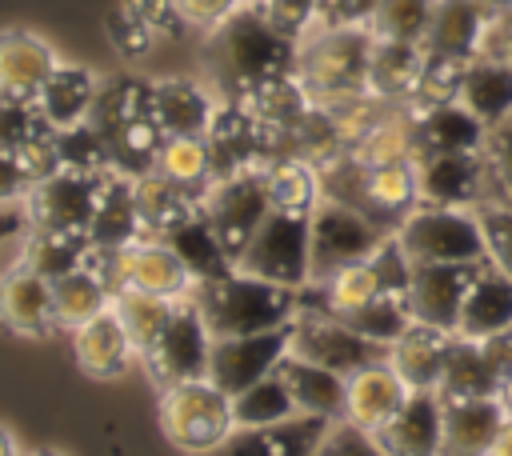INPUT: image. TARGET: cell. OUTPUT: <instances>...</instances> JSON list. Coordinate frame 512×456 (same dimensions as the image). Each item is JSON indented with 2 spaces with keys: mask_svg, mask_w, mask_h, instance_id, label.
Segmentation results:
<instances>
[{
  "mask_svg": "<svg viewBox=\"0 0 512 456\" xmlns=\"http://www.w3.org/2000/svg\"><path fill=\"white\" fill-rule=\"evenodd\" d=\"M296 48H300L296 36L276 28L260 8L244 4L220 28H212L204 44V64L212 72V84L224 92V100H244L248 92L292 76Z\"/></svg>",
  "mask_w": 512,
  "mask_h": 456,
  "instance_id": "6da1fadb",
  "label": "cell"
},
{
  "mask_svg": "<svg viewBox=\"0 0 512 456\" xmlns=\"http://www.w3.org/2000/svg\"><path fill=\"white\" fill-rule=\"evenodd\" d=\"M192 300L212 332V340L224 336H252L280 324H292L300 312V288H284L260 276H248L232 268L228 276L200 280L192 288Z\"/></svg>",
  "mask_w": 512,
  "mask_h": 456,
  "instance_id": "7a4b0ae2",
  "label": "cell"
},
{
  "mask_svg": "<svg viewBox=\"0 0 512 456\" xmlns=\"http://www.w3.org/2000/svg\"><path fill=\"white\" fill-rule=\"evenodd\" d=\"M368 52L372 28H308L296 48V80L312 104L344 100L368 92Z\"/></svg>",
  "mask_w": 512,
  "mask_h": 456,
  "instance_id": "3957f363",
  "label": "cell"
},
{
  "mask_svg": "<svg viewBox=\"0 0 512 456\" xmlns=\"http://www.w3.org/2000/svg\"><path fill=\"white\" fill-rule=\"evenodd\" d=\"M160 428L172 448L188 456H204L236 432L232 396L216 388L208 376L160 388Z\"/></svg>",
  "mask_w": 512,
  "mask_h": 456,
  "instance_id": "277c9868",
  "label": "cell"
},
{
  "mask_svg": "<svg viewBox=\"0 0 512 456\" xmlns=\"http://www.w3.org/2000/svg\"><path fill=\"white\" fill-rule=\"evenodd\" d=\"M396 240L412 264H484L488 260L476 208L416 204L400 220Z\"/></svg>",
  "mask_w": 512,
  "mask_h": 456,
  "instance_id": "5b68a950",
  "label": "cell"
},
{
  "mask_svg": "<svg viewBox=\"0 0 512 456\" xmlns=\"http://www.w3.org/2000/svg\"><path fill=\"white\" fill-rule=\"evenodd\" d=\"M88 264L104 276L112 296L120 288H140V292H156V296L180 300V296H192V288H196V276L188 272V264L160 236H140V240L124 244V248H96L92 244Z\"/></svg>",
  "mask_w": 512,
  "mask_h": 456,
  "instance_id": "8992f818",
  "label": "cell"
},
{
  "mask_svg": "<svg viewBox=\"0 0 512 456\" xmlns=\"http://www.w3.org/2000/svg\"><path fill=\"white\" fill-rule=\"evenodd\" d=\"M308 224L312 212H284L272 208L248 248L236 256V268L284 288H304L312 280V252H308Z\"/></svg>",
  "mask_w": 512,
  "mask_h": 456,
  "instance_id": "52a82bcc",
  "label": "cell"
},
{
  "mask_svg": "<svg viewBox=\"0 0 512 456\" xmlns=\"http://www.w3.org/2000/svg\"><path fill=\"white\" fill-rule=\"evenodd\" d=\"M392 232L384 224H376L368 212L344 204V200H320L312 208V224H308V252H312V280H324L328 272L368 260ZM308 280V284H312Z\"/></svg>",
  "mask_w": 512,
  "mask_h": 456,
  "instance_id": "ba28073f",
  "label": "cell"
},
{
  "mask_svg": "<svg viewBox=\"0 0 512 456\" xmlns=\"http://www.w3.org/2000/svg\"><path fill=\"white\" fill-rule=\"evenodd\" d=\"M272 212V196H268V172L260 168H244L236 176H220L204 188V220L212 224L216 240L224 244V252L236 256L248 248V240L256 236V228L264 224V216Z\"/></svg>",
  "mask_w": 512,
  "mask_h": 456,
  "instance_id": "9c48e42d",
  "label": "cell"
},
{
  "mask_svg": "<svg viewBox=\"0 0 512 456\" xmlns=\"http://www.w3.org/2000/svg\"><path fill=\"white\" fill-rule=\"evenodd\" d=\"M208 352H212V332H208L196 300L180 296L164 332L156 336V344L140 360H144V372L156 388H172V384L208 376Z\"/></svg>",
  "mask_w": 512,
  "mask_h": 456,
  "instance_id": "30bf717a",
  "label": "cell"
},
{
  "mask_svg": "<svg viewBox=\"0 0 512 456\" xmlns=\"http://www.w3.org/2000/svg\"><path fill=\"white\" fill-rule=\"evenodd\" d=\"M292 356L332 368L340 376H352L364 364L388 360V344L368 340L340 316H328L320 308H300L292 320Z\"/></svg>",
  "mask_w": 512,
  "mask_h": 456,
  "instance_id": "8fae6325",
  "label": "cell"
},
{
  "mask_svg": "<svg viewBox=\"0 0 512 456\" xmlns=\"http://www.w3.org/2000/svg\"><path fill=\"white\" fill-rule=\"evenodd\" d=\"M104 172H80V168H56L44 180L32 184L24 196L28 228H56V232H84L96 212Z\"/></svg>",
  "mask_w": 512,
  "mask_h": 456,
  "instance_id": "7c38bea8",
  "label": "cell"
},
{
  "mask_svg": "<svg viewBox=\"0 0 512 456\" xmlns=\"http://www.w3.org/2000/svg\"><path fill=\"white\" fill-rule=\"evenodd\" d=\"M288 352H292V324H280V328H268V332H252V336L212 340L208 380L216 388H224L228 396H236L248 384H256L260 376L276 372Z\"/></svg>",
  "mask_w": 512,
  "mask_h": 456,
  "instance_id": "4fadbf2b",
  "label": "cell"
},
{
  "mask_svg": "<svg viewBox=\"0 0 512 456\" xmlns=\"http://www.w3.org/2000/svg\"><path fill=\"white\" fill-rule=\"evenodd\" d=\"M416 188H420V204H440V208H480V204H492L488 164H484L480 148L416 156Z\"/></svg>",
  "mask_w": 512,
  "mask_h": 456,
  "instance_id": "5bb4252c",
  "label": "cell"
},
{
  "mask_svg": "<svg viewBox=\"0 0 512 456\" xmlns=\"http://www.w3.org/2000/svg\"><path fill=\"white\" fill-rule=\"evenodd\" d=\"M204 140L212 152V180L268 164V136H264L260 120L240 100L216 104V116H212Z\"/></svg>",
  "mask_w": 512,
  "mask_h": 456,
  "instance_id": "9a60e30c",
  "label": "cell"
},
{
  "mask_svg": "<svg viewBox=\"0 0 512 456\" xmlns=\"http://www.w3.org/2000/svg\"><path fill=\"white\" fill-rule=\"evenodd\" d=\"M0 328L28 336V340H44L60 332L56 312H52V280L28 268L24 260L0 272Z\"/></svg>",
  "mask_w": 512,
  "mask_h": 456,
  "instance_id": "2e32d148",
  "label": "cell"
},
{
  "mask_svg": "<svg viewBox=\"0 0 512 456\" xmlns=\"http://www.w3.org/2000/svg\"><path fill=\"white\" fill-rule=\"evenodd\" d=\"M476 268L480 264H412V280H408L412 320L452 332Z\"/></svg>",
  "mask_w": 512,
  "mask_h": 456,
  "instance_id": "e0dca14e",
  "label": "cell"
},
{
  "mask_svg": "<svg viewBox=\"0 0 512 456\" xmlns=\"http://www.w3.org/2000/svg\"><path fill=\"white\" fill-rule=\"evenodd\" d=\"M372 440L384 456H440L444 444V400L436 392H408L400 412L384 420Z\"/></svg>",
  "mask_w": 512,
  "mask_h": 456,
  "instance_id": "ac0fdd59",
  "label": "cell"
},
{
  "mask_svg": "<svg viewBox=\"0 0 512 456\" xmlns=\"http://www.w3.org/2000/svg\"><path fill=\"white\" fill-rule=\"evenodd\" d=\"M504 332H512V276H504L496 264L484 260L476 268L468 292H464L452 336L492 340V336H504Z\"/></svg>",
  "mask_w": 512,
  "mask_h": 456,
  "instance_id": "d6986e66",
  "label": "cell"
},
{
  "mask_svg": "<svg viewBox=\"0 0 512 456\" xmlns=\"http://www.w3.org/2000/svg\"><path fill=\"white\" fill-rule=\"evenodd\" d=\"M56 52L48 40L24 28H4L0 32V100H32L48 84L56 68Z\"/></svg>",
  "mask_w": 512,
  "mask_h": 456,
  "instance_id": "ffe728a7",
  "label": "cell"
},
{
  "mask_svg": "<svg viewBox=\"0 0 512 456\" xmlns=\"http://www.w3.org/2000/svg\"><path fill=\"white\" fill-rule=\"evenodd\" d=\"M332 420L324 416H292L268 428H236L224 444H216L204 456H312L320 436L328 432Z\"/></svg>",
  "mask_w": 512,
  "mask_h": 456,
  "instance_id": "44dd1931",
  "label": "cell"
},
{
  "mask_svg": "<svg viewBox=\"0 0 512 456\" xmlns=\"http://www.w3.org/2000/svg\"><path fill=\"white\" fill-rule=\"evenodd\" d=\"M408 384L400 380V372L388 360L364 364L348 376V400H344V420H352L364 432H376L384 420H392L400 412V404L408 400Z\"/></svg>",
  "mask_w": 512,
  "mask_h": 456,
  "instance_id": "7402d4cb",
  "label": "cell"
},
{
  "mask_svg": "<svg viewBox=\"0 0 512 456\" xmlns=\"http://www.w3.org/2000/svg\"><path fill=\"white\" fill-rule=\"evenodd\" d=\"M148 108L164 136H204L216 116L212 92L196 80H152Z\"/></svg>",
  "mask_w": 512,
  "mask_h": 456,
  "instance_id": "603a6c76",
  "label": "cell"
},
{
  "mask_svg": "<svg viewBox=\"0 0 512 456\" xmlns=\"http://www.w3.org/2000/svg\"><path fill=\"white\" fill-rule=\"evenodd\" d=\"M140 236L144 228H140V208H136V176L108 168L100 176V196H96V212L88 224V240L96 248H124Z\"/></svg>",
  "mask_w": 512,
  "mask_h": 456,
  "instance_id": "cb8c5ba5",
  "label": "cell"
},
{
  "mask_svg": "<svg viewBox=\"0 0 512 456\" xmlns=\"http://www.w3.org/2000/svg\"><path fill=\"white\" fill-rule=\"evenodd\" d=\"M492 12L480 0H436L432 8V24L424 36V52L428 56H448V60H472L480 52L484 28H488Z\"/></svg>",
  "mask_w": 512,
  "mask_h": 456,
  "instance_id": "d4e9b609",
  "label": "cell"
},
{
  "mask_svg": "<svg viewBox=\"0 0 512 456\" xmlns=\"http://www.w3.org/2000/svg\"><path fill=\"white\" fill-rule=\"evenodd\" d=\"M448 344H452V332L412 320V324L400 332V340L388 344V364L400 372V380H404L412 392H436L440 372H444Z\"/></svg>",
  "mask_w": 512,
  "mask_h": 456,
  "instance_id": "484cf974",
  "label": "cell"
},
{
  "mask_svg": "<svg viewBox=\"0 0 512 456\" xmlns=\"http://www.w3.org/2000/svg\"><path fill=\"white\" fill-rule=\"evenodd\" d=\"M504 416L508 412L500 408L496 396L444 400V444H440V456H488Z\"/></svg>",
  "mask_w": 512,
  "mask_h": 456,
  "instance_id": "4316f807",
  "label": "cell"
},
{
  "mask_svg": "<svg viewBox=\"0 0 512 456\" xmlns=\"http://www.w3.org/2000/svg\"><path fill=\"white\" fill-rule=\"evenodd\" d=\"M72 356L88 376L108 380V376H120L136 360V348L124 332V324L116 320V312L108 308L72 332Z\"/></svg>",
  "mask_w": 512,
  "mask_h": 456,
  "instance_id": "83f0119b",
  "label": "cell"
},
{
  "mask_svg": "<svg viewBox=\"0 0 512 456\" xmlns=\"http://www.w3.org/2000/svg\"><path fill=\"white\" fill-rule=\"evenodd\" d=\"M296 400V412L304 416H324V420H344V400H348V376L332 372V368H320L312 360H300V356H284L280 368H276Z\"/></svg>",
  "mask_w": 512,
  "mask_h": 456,
  "instance_id": "f1b7e54d",
  "label": "cell"
},
{
  "mask_svg": "<svg viewBox=\"0 0 512 456\" xmlns=\"http://www.w3.org/2000/svg\"><path fill=\"white\" fill-rule=\"evenodd\" d=\"M420 68H424V48L420 44L372 36V52H368V96H376L384 104H408L412 92H416Z\"/></svg>",
  "mask_w": 512,
  "mask_h": 456,
  "instance_id": "f546056e",
  "label": "cell"
},
{
  "mask_svg": "<svg viewBox=\"0 0 512 456\" xmlns=\"http://www.w3.org/2000/svg\"><path fill=\"white\" fill-rule=\"evenodd\" d=\"M136 208H140V228L144 236H168L196 212H204V192H188L172 180H164L156 168L136 176Z\"/></svg>",
  "mask_w": 512,
  "mask_h": 456,
  "instance_id": "4dcf8cb0",
  "label": "cell"
},
{
  "mask_svg": "<svg viewBox=\"0 0 512 456\" xmlns=\"http://www.w3.org/2000/svg\"><path fill=\"white\" fill-rule=\"evenodd\" d=\"M456 104H464L484 128L500 124L512 116V64L488 60V56H472L464 64L460 88H456Z\"/></svg>",
  "mask_w": 512,
  "mask_h": 456,
  "instance_id": "1f68e13d",
  "label": "cell"
},
{
  "mask_svg": "<svg viewBox=\"0 0 512 456\" xmlns=\"http://www.w3.org/2000/svg\"><path fill=\"white\" fill-rule=\"evenodd\" d=\"M96 92H100V80L92 68H80V64H56L48 84L40 88L36 96V108L40 116L52 124V128H72V124H84L92 104H96Z\"/></svg>",
  "mask_w": 512,
  "mask_h": 456,
  "instance_id": "d6a6232c",
  "label": "cell"
},
{
  "mask_svg": "<svg viewBox=\"0 0 512 456\" xmlns=\"http://www.w3.org/2000/svg\"><path fill=\"white\" fill-rule=\"evenodd\" d=\"M416 116V156L428 152H472L484 144V124L456 100L432 104V108H412Z\"/></svg>",
  "mask_w": 512,
  "mask_h": 456,
  "instance_id": "836d02e7",
  "label": "cell"
},
{
  "mask_svg": "<svg viewBox=\"0 0 512 456\" xmlns=\"http://www.w3.org/2000/svg\"><path fill=\"white\" fill-rule=\"evenodd\" d=\"M348 156L364 168L376 164H400V160H416V116L408 104H392L384 108L368 132L348 148Z\"/></svg>",
  "mask_w": 512,
  "mask_h": 456,
  "instance_id": "e575fe53",
  "label": "cell"
},
{
  "mask_svg": "<svg viewBox=\"0 0 512 456\" xmlns=\"http://www.w3.org/2000/svg\"><path fill=\"white\" fill-rule=\"evenodd\" d=\"M496 384H500V372L488 360L484 344L452 336L448 356H444V372H440V384H436V396L440 400H480V396H496Z\"/></svg>",
  "mask_w": 512,
  "mask_h": 456,
  "instance_id": "d590c367",
  "label": "cell"
},
{
  "mask_svg": "<svg viewBox=\"0 0 512 456\" xmlns=\"http://www.w3.org/2000/svg\"><path fill=\"white\" fill-rule=\"evenodd\" d=\"M108 308H112V288L104 284V276L92 264H80L52 280V312L64 332H76L80 324H88L92 316H100Z\"/></svg>",
  "mask_w": 512,
  "mask_h": 456,
  "instance_id": "8d00e7d4",
  "label": "cell"
},
{
  "mask_svg": "<svg viewBox=\"0 0 512 456\" xmlns=\"http://www.w3.org/2000/svg\"><path fill=\"white\" fill-rule=\"evenodd\" d=\"M268 172V196L272 208L284 212H312L324 200V184H320V168L304 156H276L264 164Z\"/></svg>",
  "mask_w": 512,
  "mask_h": 456,
  "instance_id": "74e56055",
  "label": "cell"
},
{
  "mask_svg": "<svg viewBox=\"0 0 512 456\" xmlns=\"http://www.w3.org/2000/svg\"><path fill=\"white\" fill-rule=\"evenodd\" d=\"M164 240H168V244L176 248V256L188 264V272L196 276V284H200V280L228 276V272L236 268V264H232V256L224 252V244L216 240L212 224L204 220V212H196L192 220H184L180 228H172Z\"/></svg>",
  "mask_w": 512,
  "mask_h": 456,
  "instance_id": "f35d334b",
  "label": "cell"
},
{
  "mask_svg": "<svg viewBox=\"0 0 512 456\" xmlns=\"http://www.w3.org/2000/svg\"><path fill=\"white\" fill-rule=\"evenodd\" d=\"M88 252H92V240L84 232H56V228H28L24 236V252L20 260L28 268H36L40 276L56 280L80 264H88Z\"/></svg>",
  "mask_w": 512,
  "mask_h": 456,
  "instance_id": "ab89813d",
  "label": "cell"
},
{
  "mask_svg": "<svg viewBox=\"0 0 512 456\" xmlns=\"http://www.w3.org/2000/svg\"><path fill=\"white\" fill-rule=\"evenodd\" d=\"M172 308H176V300L156 296V292H140V288H120V292L112 296V312H116V320L124 324V332H128V340H132V348H136V356H144V352L156 344V336L164 332Z\"/></svg>",
  "mask_w": 512,
  "mask_h": 456,
  "instance_id": "60d3db41",
  "label": "cell"
},
{
  "mask_svg": "<svg viewBox=\"0 0 512 456\" xmlns=\"http://www.w3.org/2000/svg\"><path fill=\"white\" fill-rule=\"evenodd\" d=\"M292 416H300V412H296V400H292L280 372H268V376H260L256 384H248L244 392L232 396L236 428H268V424H280V420H292Z\"/></svg>",
  "mask_w": 512,
  "mask_h": 456,
  "instance_id": "b9f144b4",
  "label": "cell"
},
{
  "mask_svg": "<svg viewBox=\"0 0 512 456\" xmlns=\"http://www.w3.org/2000/svg\"><path fill=\"white\" fill-rule=\"evenodd\" d=\"M164 180L188 188V192H204L212 184V152L204 136H164L156 164H152Z\"/></svg>",
  "mask_w": 512,
  "mask_h": 456,
  "instance_id": "7bdbcfd3",
  "label": "cell"
},
{
  "mask_svg": "<svg viewBox=\"0 0 512 456\" xmlns=\"http://www.w3.org/2000/svg\"><path fill=\"white\" fill-rule=\"evenodd\" d=\"M436 0H380L368 28L380 40H404V44H424L428 24H432Z\"/></svg>",
  "mask_w": 512,
  "mask_h": 456,
  "instance_id": "ee69618b",
  "label": "cell"
},
{
  "mask_svg": "<svg viewBox=\"0 0 512 456\" xmlns=\"http://www.w3.org/2000/svg\"><path fill=\"white\" fill-rule=\"evenodd\" d=\"M348 324H352L356 332H364L368 340L392 344V340H400V332L412 324V312H408V300H404V296L380 292L372 304H364L360 312H352Z\"/></svg>",
  "mask_w": 512,
  "mask_h": 456,
  "instance_id": "f6af8a7d",
  "label": "cell"
},
{
  "mask_svg": "<svg viewBox=\"0 0 512 456\" xmlns=\"http://www.w3.org/2000/svg\"><path fill=\"white\" fill-rule=\"evenodd\" d=\"M56 128L40 116V108L32 100H0V148H32L40 140H48Z\"/></svg>",
  "mask_w": 512,
  "mask_h": 456,
  "instance_id": "bcb514c9",
  "label": "cell"
},
{
  "mask_svg": "<svg viewBox=\"0 0 512 456\" xmlns=\"http://www.w3.org/2000/svg\"><path fill=\"white\" fill-rule=\"evenodd\" d=\"M480 152H484V164H488L492 204H512V116L484 132Z\"/></svg>",
  "mask_w": 512,
  "mask_h": 456,
  "instance_id": "7dc6e473",
  "label": "cell"
},
{
  "mask_svg": "<svg viewBox=\"0 0 512 456\" xmlns=\"http://www.w3.org/2000/svg\"><path fill=\"white\" fill-rule=\"evenodd\" d=\"M476 216H480L488 264H496L504 276H512V204H480Z\"/></svg>",
  "mask_w": 512,
  "mask_h": 456,
  "instance_id": "c3c4849f",
  "label": "cell"
},
{
  "mask_svg": "<svg viewBox=\"0 0 512 456\" xmlns=\"http://www.w3.org/2000/svg\"><path fill=\"white\" fill-rule=\"evenodd\" d=\"M312 456H384V448L372 440V432L356 428L352 420H332Z\"/></svg>",
  "mask_w": 512,
  "mask_h": 456,
  "instance_id": "681fc988",
  "label": "cell"
},
{
  "mask_svg": "<svg viewBox=\"0 0 512 456\" xmlns=\"http://www.w3.org/2000/svg\"><path fill=\"white\" fill-rule=\"evenodd\" d=\"M36 180H40V172H36V164L28 160V152L0 148V208L24 204V196L32 192Z\"/></svg>",
  "mask_w": 512,
  "mask_h": 456,
  "instance_id": "f907efd6",
  "label": "cell"
},
{
  "mask_svg": "<svg viewBox=\"0 0 512 456\" xmlns=\"http://www.w3.org/2000/svg\"><path fill=\"white\" fill-rule=\"evenodd\" d=\"M120 8L132 12L152 36H180L188 28L176 0H120Z\"/></svg>",
  "mask_w": 512,
  "mask_h": 456,
  "instance_id": "816d5d0a",
  "label": "cell"
},
{
  "mask_svg": "<svg viewBox=\"0 0 512 456\" xmlns=\"http://www.w3.org/2000/svg\"><path fill=\"white\" fill-rule=\"evenodd\" d=\"M108 40L116 44V52H120V56H128V60H132V56H144V52L152 48V40H156V36H152V32H148L132 12H124V8L116 4V12H108Z\"/></svg>",
  "mask_w": 512,
  "mask_h": 456,
  "instance_id": "f5cc1de1",
  "label": "cell"
},
{
  "mask_svg": "<svg viewBox=\"0 0 512 456\" xmlns=\"http://www.w3.org/2000/svg\"><path fill=\"white\" fill-rule=\"evenodd\" d=\"M380 0H320L312 28H352V24H368Z\"/></svg>",
  "mask_w": 512,
  "mask_h": 456,
  "instance_id": "db71d44e",
  "label": "cell"
},
{
  "mask_svg": "<svg viewBox=\"0 0 512 456\" xmlns=\"http://www.w3.org/2000/svg\"><path fill=\"white\" fill-rule=\"evenodd\" d=\"M316 8H320V0H272V4H264L260 12H264L276 28H284L288 36H296V40H300V36L312 28Z\"/></svg>",
  "mask_w": 512,
  "mask_h": 456,
  "instance_id": "11a10c76",
  "label": "cell"
},
{
  "mask_svg": "<svg viewBox=\"0 0 512 456\" xmlns=\"http://www.w3.org/2000/svg\"><path fill=\"white\" fill-rule=\"evenodd\" d=\"M176 8H180V16H184V24L212 32V28H220L232 12H240L244 0H176Z\"/></svg>",
  "mask_w": 512,
  "mask_h": 456,
  "instance_id": "9f6ffc18",
  "label": "cell"
},
{
  "mask_svg": "<svg viewBox=\"0 0 512 456\" xmlns=\"http://www.w3.org/2000/svg\"><path fill=\"white\" fill-rule=\"evenodd\" d=\"M476 56L512 64V12H492V20H488V28H484V40H480V52H476Z\"/></svg>",
  "mask_w": 512,
  "mask_h": 456,
  "instance_id": "6f0895ef",
  "label": "cell"
},
{
  "mask_svg": "<svg viewBox=\"0 0 512 456\" xmlns=\"http://www.w3.org/2000/svg\"><path fill=\"white\" fill-rule=\"evenodd\" d=\"M20 232H28V216L16 212V208H0V244L8 236H20Z\"/></svg>",
  "mask_w": 512,
  "mask_h": 456,
  "instance_id": "680465c9",
  "label": "cell"
},
{
  "mask_svg": "<svg viewBox=\"0 0 512 456\" xmlns=\"http://www.w3.org/2000/svg\"><path fill=\"white\" fill-rule=\"evenodd\" d=\"M488 456H512V416H504V424H500V432H496Z\"/></svg>",
  "mask_w": 512,
  "mask_h": 456,
  "instance_id": "91938a15",
  "label": "cell"
},
{
  "mask_svg": "<svg viewBox=\"0 0 512 456\" xmlns=\"http://www.w3.org/2000/svg\"><path fill=\"white\" fill-rule=\"evenodd\" d=\"M496 400H500V408L512 416V368L500 376V384H496Z\"/></svg>",
  "mask_w": 512,
  "mask_h": 456,
  "instance_id": "94428289",
  "label": "cell"
},
{
  "mask_svg": "<svg viewBox=\"0 0 512 456\" xmlns=\"http://www.w3.org/2000/svg\"><path fill=\"white\" fill-rule=\"evenodd\" d=\"M0 456H20V452H16V440H12V432H8L4 424H0Z\"/></svg>",
  "mask_w": 512,
  "mask_h": 456,
  "instance_id": "6125c7cd",
  "label": "cell"
},
{
  "mask_svg": "<svg viewBox=\"0 0 512 456\" xmlns=\"http://www.w3.org/2000/svg\"><path fill=\"white\" fill-rule=\"evenodd\" d=\"M480 4H484L488 12H508V8H512V0H480Z\"/></svg>",
  "mask_w": 512,
  "mask_h": 456,
  "instance_id": "be15d7a7",
  "label": "cell"
},
{
  "mask_svg": "<svg viewBox=\"0 0 512 456\" xmlns=\"http://www.w3.org/2000/svg\"><path fill=\"white\" fill-rule=\"evenodd\" d=\"M24 456H60V452H52V448H32V452H24Z\"/></svg>",
  "mask_w": 512,
  "mask_h": 456,
  "instance_id": "e7e4bbea",
  "label": "cell"
},
{
  "mask_svg": "<svg viewBox=\"0 0 512 456\" xmlns=\"http://www.w3.org/2000/svg\"><path fill=\"white\" fill-rule=\"evenodd\" d=\"M248 8H264V4H272V0H244Z\"/></svg>",
  "mask_w": 512,
  "mask_h": 456,
  "instance_id": "03108f58",
  "label": "cell"
},
{
  "mask_svg": "<svg viewBox=\"0 0 512 456\" xmlns=\"http://www.w3.org/2000/svg\"><path fill=\"white\" fill-rule=\"evenodd\" d=\"M508 12H512V8H508Z\"/></svg>",
  "mask_w": 512,
  "mask_h": 456,
  "instance_id": "003e7915",
  "label": "cell"
}]
</instances>
